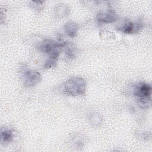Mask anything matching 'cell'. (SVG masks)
<instances>
[{
	"mask_svg": "<svg viewBox=\"0 0 152 152\" xmlns=\"http://www.w3.org/2000/svg\"><path fill=\"white\" fill-rule=\"evenodd\" d=\"M86 83L81 77H76L66 81L63 88L65 94L69 96L84 95L86 92Z\"/></svg>",
	"mask_w": 152,
	"mask_h": 152,
	"instance_id": "6da1fadb",
	"label": "cell"
},
{
	"mask_svg": "<svg viewBox=\"0 0 152 152\" xmlns=\"http://www.w3.org/2000/svg\"><path fill=\"white\" fill-rule=\"evenodd\" d=\"M78 28L76 23L73 22H68L65 26V32L71 37H74L77 35Z\"/></svg>",
	"mask_w": 152,
	"mask_h": 152,
	"instance_id": "52a82bcc",
	"label": "cell"
},
{
	"mask_svg": "<svg viewBox=\"0 0 152 152\" xmlns=\"http://www.w3.org/2000/svg\"><path fill=\"white\" fill-rule=\"evenodd\" d=\"M23 77L24 85L28 87L35 86L41 80V77L39 73L27 69L24 70Z\"/></svg>",
	"mask_w": 152,
	"mask_h": 152,
	"instance_id": "277c9868",
	"label": "cell"
},
{
	"mask_svg": "<svg viewBox=\"0 0 152 152\" xmlns=\"http://www.w3.org/2000/svg\"><path fill=\"white\" fill-rule=\"evenodd\" d=\"M64 46V43L46 40L40 46L41 50L49 54L50 58L56 59L59 55L60 48Z\"/></svg>",
	"mask_w": 152,
	"mask_h": 152,
	"instance_id": "3957f363",
	"label": "cell"
},
{
	"mask_svg": "<svg viewBox=\"0 0 152 152\" xmlns=\"http://www.w3.org/2000/svg\"><path fill=\"white\" fill-rule=\"evenodd\" d=\"M142 28V23L140 22L133 23L127 21L119 26L118 30L125 33H134L138 31Z\"/></svg>",
	"mask_w": 152,
	"mask_h": 152,
	"instance_id": "5b68a950",
	"label": "cell"
},
{
	"mask_svg": "<svg viewBox=\"0 0 152 152\" xmlns=\"http://www.w3.org/2000/svg\"><path fill=\"white\" fill-rule=\"evenodd\" d=\"M13 138V134L10 129L5 128L2 129L1 132V141L5 142H10Z\"/></svg>",
	"mask_w": 152,
	"mask_h": 152,
	"instance_id": "ba28073f",
	"label": "cell"
},
{
	"mask_svg": "<svg viewBox=\"0 0 152 152\" xmlns=\"http://www.w3.org/2000/svg\"><path fill=\"white\" fill-rule=\"evenodd\" d=\"M151 87L148 84L141 83L137 84L134 90V94L138 97V104L142 107H147L151 100Z\"/></svg>",
	"mask_w": 152,
	"mask_h": 152,
	"instance_id": "7a4b0ae2",
	"label": "cell"
},
{
	"mask_svg": "<svg viewBox=\"0 0 152 152\" xmlns=\"http://www.w3.org/2000/svg\"><path fill=\"white\" fill-rule=\"evenodd\" d=\"M97 20L103 23H113L117 20V15L113 11H108L105 12H100L97 16Z\"/></svg>",
	"mask_w": 152,
	"mask_h": 152,
	"instance_id": "8992f818",
	"label": "cell"
}]
</instances>
